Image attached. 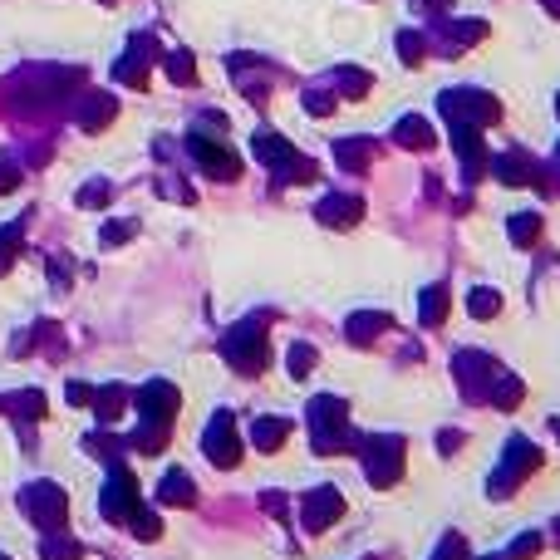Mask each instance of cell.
<instances>
[{
	"mask_svg": "<svg viewBox=\"0 0 560 560\" xmlns=\"http://www.w3.org/2000/svg\"><path fill=\"white\" fill-rule=\"evenodd\" d=\"M251 148H255V163H265L275 173V182H310L315 177L310 157H300L285 138H275V133H255Z\"/></svg>",
	"mask_w": 560,
	"mask_h": 560,
	"instance_id": "cell-1",
	"label": "cell"
},
{
	"mask_svg": "<svg viewBox=\"0 0 560 560\" xmlns=\"http://www.w3.org/2000/svg\"><path fill=\"white\" fill-rule=\"evenodd\" d=\"M437 108L447 114V124H472V128H486L502 118V104L482 89H447L443 99H437Z\"/></svg>",
	"mask_w": 560,
	"mask_h": 560,
	"instance_id": "cell-2",
	"label": "cell"
},
{
	"mask_svg": "<svg viewBox=\"0 0 560 560\" xmlns=\"http://www.w3.org/2000/svg\"><path fill=\"white\" fill-rule=\"evenodd\" d=\"M222 355L231 359L236 374H261L265 369V320H241L236 330L226 335Z\"/></svg>",
	"mask_w": 560,
	"mask_h": 560,
	"instance_id": "cell-3",
	"label": "cell"
},
{
	"mask_svg": "<svg viewBox=\"0 0 560 560\" xmlns=\"http://www.w3.org/2000/svg\"><path fill=\"white\" fill-rule=\"evenodd\" d=\"M187 148H192V157H197V167H202L206 177H216V182H236L241 177V163L222 148V143L206 138V133H192Z\"/></svg>",
	"mask_w": 560,
	"mask_h": 560,
	"instance_id": "cell-4",
	"label": "cell"
},
{
	"mask_svg": "<svg viewBox=\"0 0 560 560\" xmlns=\"http://www.w3.org/2000/svg\"><path fill=\"white\" fill-rule=\"evenodd\" d=\"M310 423H315V453H335L345 443L339 423H345V404L339 398H315L310 404Z\"/></svg>",
	"mask_w": 560,
	"mask_h": 560,
	"instance_id": "cell-5",
	"label": "cell"
},
{
	"mask_svg": "<svg viewBox=\"0 0 560 560\" xmlns=\"http://www.w3.org/2000/svg\"><path fill=\"white\" fill-rule=\"evenodd\" d=\"M202 447H206V457H212L216 467H236V462H241V443H236V428H231V413L226 408L206 423Z\"/></svg>",
	"mask_w": 560,
	"mask_h": 560,
	"instance_id": "cell-6",
	"label": "cell"
},
{
	"mask_svg": "<svg viewBox=\"0 0 560 560\" xmlns=\"http://www.w3.org/2000/svg\"><path fill=\"white\" fill-rule=\"evenodd\" d=\"M138 413L148 418V428H167L177 413V388L167 379H153L148 388H138Z\"/></svg>",
	"mask_w": 560,
	"mask_h": 560,
	"instance_id": "cell-7",
	"label": "cell"
},
{
	"mask_svg": "<svg viewBox=\"0 0 560 560\" xmlns=\"http://www.w3.org/2000/svg\"><path fill=\"white\" fill-rule=\"evenodd\" d=\"M369 482L374 486H388V482H398V467H404V443L398 437H374L369 443Z\"/></svg>",
	"mask_w": 560,
	"mask_h": 560,
	"instance_id": "cell-8",
	"label": "cell"
},
{
	"mask_svg": "<svg viewBox=\"0 0 560 560\" xmlns=\"http://www.w3.org/2000/svg\"><path fill=\"white\" fill-rule=\"evenodd\" d=\"M133 506H138V486H133V477L124 467H114V477H108V486H104V516L108 521H128Z\"/></svg>",
	"mask_w": 560,
	"mask_h": 560,
	"instance_id": "cell-9",
	"label": "cell"
},
{
	"mask_svg": "<svg viewBox=\"0 0 560 560\" xmlns=\"http://www.w3.org/2000/svg\"><path fill=\"white\" fill-rule=\"evenodd\" d=\"M502 467H506V472L492 482V492H496V496H506L511 486H516V477H526V472L541 467V453H535L531 443H521V437H516V443L506 447V462H502Z\"/></svg>",
	"mask_w": 560,
	"mask_h": 560,
	"instance_id": "cell-10",
	"label": "cell"
},
{
	"mask_svg": "<svg viewBox=\"0 0 560 560\" xmlns=\"http://www.w3.org/2000/svg\"><path fill=\"white\" fill-rule=\"evenodd\" d=\"M25 511L40 521V526H59V521H65V492H59L55 482L30 486V492H25Z\"/></svg>",
	"mask_w": 560,
	"mask_h": 560,
	"instance_id": "cell-11",
	"label": "cell"
},
{
	"mask_svg": "<svg viewBox=\"0 0 560 560\" xmlns=\"http://www.w3.org/2000/svg\"><path fill=\"white\" fill-rule=\"evenodd\" d=\"M477 133L482 128H472V124H453V148L462 153V173H467V182H477L486 173V148H482Z\"/></svg>",
	"mask_w": 560,
	"mask_h": 560,
	"instance_id": "cell-12",
	"label": "cell"
},
{
	"mask_svg": "<svg viewBox=\"0 0 560 560\" xmlns=\"http://www.w3.org/2000/svg\"><path fill=\"white\" fill-rule=\"evenodd\" d=\"M148 59H153V40H148V35H133L128 55L114 65V79L118 84H138V89H143V79H148Z\"/></svg>",
	"mask_w": 560,
	"mask_h": 560,
	"instance_id": "cell-13",
	"label": "cell"
},
{
	"mask_svg": "<svg viewBox=\"0 0 560 560\" xmlns=\"http://www.w3.org/2000/svg\"><path fill=\"white\" fill-rule=\"evenodd\" d=\"M339 511H345V496H339L335 486H315V492L305 496V526L310 531H325Z\"/></svg>",
	"mask_w": 560,
	"mask_h": 560,
	"instance_id": "cell-14",
	"label": "cell"
},
{
	"mask_svg": "<svg viewBox=\"0 0 560 560\" xmlns=\"http://www.w3.org/2000/svg\"><path fill=\"white\" fill-rule=\"evenodd\" d=\"M315 216H320L325 226H355L364 216V202L359 197H325L320 206H315Z\"/></svg>",
	"mask_w": 560,
	"mask_h": 560,
	"instance_id": "cell-15",
	"label": "cell"
},
{
	"mask_svg": "<svg viewBox=\"0 0 560 560\" xmlns=\"http://www.w3.org/2000/svg\"><path fill=\"white\" fill-rule=\"evenodd\" d=\"M118 114V104H114V94H89V99L79 104V128L84 133H99L108 128V118Z\"/></svg>",
	"mask_w": 560,
	"mask_h": 560,
	"instance_id": "cell-16",
	"label": "cell"
},
{
	"mask_svg": "<svg viewBox=\"0 0 560 560\" xmlns=\"http://www.w3.org/2000/svg\"><path fill=\"white\" fill-rule=\"evenodd\" d=\"M492 173L506 182V187H526V182H535V167H531V157H521V153H502L492 163Z\"/></svg>",
	"mask_w": 560,
	"mask_h": 560,
	"instance_id": "cell-17",
	"label": "cell"
},
{
	"mask_svg": "<svg viewBox=\"0 0 560 560\" xmlns=\"http://www.w3.org/2000/svg\"><path fill=\"white\" fill-rule=\"evenodd\" d=\"M394 138H398V148H433V128L423 124L418 114H408V118H398V128H394Z\"/></svg>",
	"mask_w": 560,
	"mask_h": 560,
	"instance_id": "cell-18",
	"label": "cell"
},
{
	"mask_svg": "<svg viewBox=\"0 0 560 560\" xmlns=\"http://www.w3.org/2000/svg\"><path fill=\"white\" fill-rule=\"evenodd\" d=\"M335 157H339L345 167H355V173H359V167H369L374 143H369V138H345V143H335Z\"/></svg>",
	"mask_w": 560,
	"mask_h": 560,
	"instance_id": "cell-19",
	"label": "cell"
},
{
	"mask_svg": "<svg viewBox=\"0 0 560 560\" xmlns=\"http://www.w3.org/2000/svg\"><path fill=\"white\" fill-rule=\"evenodd\" d=\"M388 325V315H379V310H359L355 320H349V339H355V345H369L374 335H379Z\"/></svg>",
	"mask_w": 560,
	"mask_h": 560,
	"instance_id": "cell-20",
	"label": "cell"
},
{
	"mask_svg": "<svg viewBox=\"0 0 560 560\" xmlns=\"http://www.w3.org/2000/svg\"><path fill=\"white\" fill-rule=\"evenodd\" d=\"M157 496H163V502H197V486H192V477H182V472H167L163 477V486H157Z\"/></svg>",
	"mask_w": 560,
	"mask_h": 560,
	"instance_id": "cell-21",
	"label": "cell"
},
{
	"mask_svg": "<svg viewBox=\"0 0 560 560\" xmlns=\"http://www.w3.org/2000/svg\"><path fill=\"white\" fill-rule=\"evenodd\" d=\"M335 84H339V94H349V99H364L369 94V75L364 69H355V65H345V69H335Z\"/></svg>",
	"mask_w": 560,
	"mask_h": 560,
	"instance_id": "cell-22",
	"label": "cell"
},
{
	"mask_svg": "<svg viewBox=\"0 0 560 560\" xmlns=\"http://www.w3.org/2000/svg\"><path fill=\"white\" fill-rule=\"evenodd\" d=\"M418 305H423V325H443V315H447V290H443V285H428Z\"/></svg>",
	"mask_w": 560,
	"mask_h": 560,
	"instance_id": "cell-23",
	"label": "cell"
},
{
	"mask_svg": "<svg viewBox=\"0 0 560 560\" xmlns=\"http://www.w3.org/2000/svg\"><path fill=\"white\" fill-rule=\"evenodd\" d=\"M124 404H128V394L124 388H104V394H94V408H99V423H114L118 413H124Z\"/></svg>",
	"mask_w": 560,
	"mask_h": 560,
	"instance_id": "cell-24",
	"label": "cell"
},
{
	"mask_svg": "<svg viewBox=\"0 0 560 560\" xmlns=\"http://www.w3.org/2000/svg\"><path fill=\"white\" fill-rule=\"evenodd\" d=\"M535 236H541V216H535V212H516V216H511V241H516V246H531Z\"/></svg>",
	"mask_w": 560,
	"mask_h": 560,
	"instance_id": "cell-25",
	"label": "cell"
},
{
	"mask_svg": "<svg viewBox=\"0 0 560 560\" xmlns=\"http://www.w3.org/2000/svg\"><path fill=\"white\" fill-rule=\"evenodd\" d=\"M467 310H472V320H492V315L502 310V295H496V290H472Z\"/></svg>",
	"mask_w": 560,
	"mask_h": 560,
	"instance_id": "cell-26",
	"label": "cell"
},
{
	"mask_svg": "<svg viewBox=\"0 0 560 560\" xmlns=\"http://www.w3.org/2000/svg\"><path fill=\"white\" fill-rule=\"evenodd\" d=\"M280 443H285V423H280V418H261V423H255V447L275 453Z\"/></svg>",
	"mask_w": 560,
	"mask_h": 560,
	"instance_id": "cell-27",
	"label": "cell"
},
{
	"mask_svg": "<svg viewBox=\"0 0 560 560\" xmlns=\"http://www.w3.org/2000/svg\"><path fill=\"white\" fill-rule=\"evenodd\" d=\"M167 75H173V84H197V65H192V55L173 50V55H167Z\"/></svg>",
	"mask_w": 560,
	"mask_h": 560,
	"instance_id": "cell-28",
	"label": "cell"
},
{
	"mask_svg": "<svg viewBox=\"0 0 560 560\" xmlns=\"http://www.w3.org/2000/svg\"><path fill=\"white\" fill-rule=\"evenodd\" d=\"M15 413H20V418H25V423L45 418V394H40V388H25V394L15 398Z\"/></svg>",
	"mask_w": 560,
	"mask_h": 560,
	"instance_id": "cell-29",
	"label": "cell"
},
{
	"mask_svg": "<svg viewBox=\"0 0 560 560\" xmlns=\"http://www.w3.org/2000/svg\"><path fill=\"white\" fill-rule=\"evenodd\" d=\"M40 555H45V560H79L84 551H79L75 541H59V535H50V541L40 545Z\"/></svg>",
	"mask_w": 560,
	"mask_h": 560,
	"instance_id": "cell-30",
	"label": "cell"
},
{
	"mask_svg": "<svg viewBox=\"0 0 560 560\" xmlns=\"http://www.w3.org/2000/svg\"><path fill=\"white\" fill-rule=\"evenodd\" d=\"M15 246H20V226H5L0 231V275H5L10 261H15Z\"/></svg>",
	"mask_w": 560,
	"mask_h": 560,
	"instance_id": "cell-31",
	"label": "cell"
},
{
	"mask_svg": "<svg viewBox=\"0 0 560 560\" xmlns=\"http://www.w3.org/2000/svg\"><path fill=\"white\" fill-rule=\"evenodd\" d=\"M447 35H453V50H462V45H472V40H482V35H486V25H482V20H462V25H453V30H447Z\"/></svg>",
	"mask_w": 560,
	"mask_h": 560,
	"instance_id": "cell-32",
	"label": "cell"
},
{
	"mask_svg": "<svg viewBox=\"0 0 560 560\" xmlns=\"http://www.w3.org/2000/svg\"><path fill=\"white\" fill-rule=\"evenodd\" d=\"M310 369H315V349L310 345H295V349H290V374H295V379H305Z\"/></svg>",
	"mask_w": 560,
	"mask_h": 560,
	"instance_id": "cell-33",
	"label": "cell"
},
{
	"mask_svg": "<svg viewBox=\"0 0 560 560\" xmlns=\"http://www.w3.org/2000/svg\"><path fill=\"white\" fill-rule=\"evenodd\" d=\"M398 59H404V65H418V59H423V40L413 30L398 35Z\"/></svg>",
	"mask_w": 560,
	"mask_h": 560,
	"instance_id": "cell-34",
	"label": "cell"
},
{
	"mask_svg": "<svg viewBox=\"0 0 560 560\" xmlns=\"http://www.w3.org/2000/svg\"><path fill=\"white\" fill-rule=\"evenodd\" d=\"M108 202V182L99 177V182H84L79 187V206H104Z\"/></svg>",
	"mask_w": 560,
	"mask_h": 560,
	"instance_id": "cell-35",
	"label": "cell"
},
{
	"mask_svg": "<svg viewBox=\"0 0 560 560\" xmlns=\"http://www.w3.org/2000/svg\"><path fill=\"white\" fill-rule=\"evenodd\" d=\"M133 531H138L143 541H153V535H163V521H157L153 511H133Z\"/></svg>",
	"mask_w": 560,
	"mask_h": 560,
	"instance_id": "cell-36",
	"label": "cell"
},
{
	"mask_svg": "<svg viewBox=\"0 0 560 560\" xmlns=\"http://www.w3.org/2000/svg\"><path fill=\"white\" fill-rule=\"evenodd\" d=\"M128 236H133V222H108L104 226V246H124Z\"/></svg>",
	"mask_w": 560,
	"mask_h": 560,
	"instance_id": "cell-37",
	"label": "cell"
},
{
	"mask_svg": "<svg viewBox=\"0 0 560 560\" xmlns=\"http://www.w3.org/2000/svg\"><path fill=\"white\" fill-rule=\"evenodd\" d=\"M15 187H20V167L0 157V197H5V192H15Z\"/></svg>",
	"mask_w": 560,
	"mask_h": 560,
	"instance_id": "cell-38",
	"label": "cell"
},
{
	"mask_svg": "<svg viewBox=\"0 0 560 560\" xmlns=\"http://www.w3.org/2000/svg\"><path fill=\"white\" fill-rule=\"evenodd\" d=\"M305 108H310V114H335V99H330V94H305Z\"/></svg>",
	"mask_w": 560,
	"mask_h": 560,
	"instance_id": "cell-39",
	"label": "cell"
},
{
	"mask_svg": "<svg viewBox=\"0 0 560 560\" xmlns=\"http://www.w3.org/2000/svg\"><path fill=\"white\" fill-rule=\"evenodd\" d=\"M535 545H541V535H535V531H531V535H516V545H511V560H521V555H531V551H535Z\"/></svg>",
	"mask_w": 560,
	"mask_h": 560,
	"instance_id": "cell-40",
	"label": "cell"
},
{
	"mask_svg": "<svg viewBox=\"0 0 560 560\" xmlns=\"http://www.w3.org/2000/svg\"><path fill=\"white\" fill-rule=\"evenodd\" d=\"M69 404H75V408L79 404H94V388L89 384H69Z\"/></svg>",
	"mask_w": 560,
	"mask_h": 560,
	"instance_id": "cell-41",
	"label": "cell"
},
{
	"mask_svg": "<svg viewBox=\"0 0 560 560\" xmlns=\"http://www.w3.org/2000/svg\"><path fill=\"white\" fill-rule=\"evenodd\" d=\"M462 555H467V551H462L457 535H453V541H443V551H437V560H462Z\"/></svg>",
	"mask_w": 560,
	"mask_h": 560,
	"instance_id": "cell-42",
	"label": "cell"
},
{
	"mask_svg": "<svg viewBox=\"0 0 560 560\" xmlns=\"http://www.w3.org/2000/svg\"><path fill=\"white\" fill-rule=\"evenodd\" d=\"M418 5H428V10H443V5H453V0H418Z\"/></svg>",
	"mask_w": 560,
	"mask_h": 560,
	"instance_id": "cell-43",
	"label": "cell"
},
{
	"mask_svg": "<svg viewBox=\"0 0 560 560\" xmlns=\"http://www.w3.org/2000/svg\"><path fill=\"white\" fill-rule=\"evenodd\" d=\"M551 15H555V20H560V0H551Z\"/></svg>",
	"mask_w": 560,
	"mask_h": 560,
	"instance_id": "cell-44",
	"label": "cell"
},
{
	"mask_svg": "<svg viewBox=\"0 0 560 560\" xmlns=\"http://www.w3.org/2000/svg\"><path fill=\"white\" fill-rule=\"evenodd\" d=\"M0 560H10V555H0Z\"/></svg>",
	"mask_w": 560,
	"mask_h": 560,
	"instance_id": "cell-45",
	"label": "cell"
},
{
	"mask_svg": "<svg viewBox=\"0 0 560 560\" xmlns=\"http://www.w3.org/2000/svg\"><path fill=\"white\" fill-rule=\"evenodd\" d=\"M555 108H560V99H555Z\"/></svg>",
	"mask_w": 560,
	"mask_h": 560,
	"instance_id": "cell-46",
	"label": "cell"
}]
</instances>
